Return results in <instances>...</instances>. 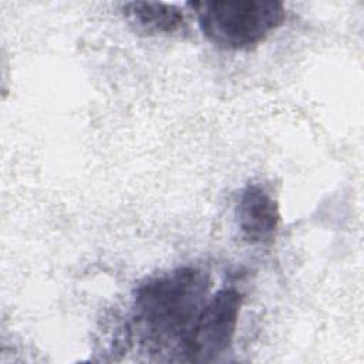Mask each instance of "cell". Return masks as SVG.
Here are the masks:
<instances>
[{"label": "cell", "mask_w": 364, "mask_h": 364, "mask_svg": "<svg viewBox=\"0 0 364 364\" xmlns=\"http://www.w3.org/2000/svg\"><path fill=\"white\" fill-rule=\"evenodd\" d=\"M210 296V277L179 266L145 279L134 290L129 337L158 360L182 361L183 346Z\"/></svg>", "instance_id": "6da1fadb"}, {"label": "cell", "mask_w": 364, "mask_h": 364, "mask_svg": "<svg viewBox=\"0 0 364 364\" xmlns=\"http://www.w3.org/2000/svg\"><path fill=\"white\" fill-rule=\"evenodd\" d=\"M242 303L243 296L233 286L210 294L183 346L182 361L212 363L230 351Z\"/></svg>", "instance_id": "3957f363"}, {"label": "cell", "mask_w": 364, "mask_h": 364, "mask_svg": "<svg viewBox=\"0 0 364 364\" xmlns=\"http://www.w3.org/2000/svg\"><path fill=\"white\" fill-rule=\"evenodd\" d=\"M239 232L249 245H270L279 229L280 210L273 195L260 183H247L235 203Z\"/></svg>", "instance_id": "277c9868"}, {"label": "cell", "mask_w": 364, "mask_h": 364, "mask_svg": "<svg viewBox=\"0 0 364 364\" xmlns=\"http://www.w3.org/2000/svg\"><path fill=\"white\" fill-rule=\"evenodd\" d=\"M124 17L144 34H179L188 31V18L182 7L158 1H129L122 4Z\"/></svg>", "instance_id": "5b68a950"}, {"label": "cell", "mask_w": 364, "mask_h": 364, "mask_svg": "<svg viewBox=\"0 0 364 364\" xmlns=\"http://www.w3.org/2000/svg\"><path fill=\"white\" fill-rule=\"evenodd\" d=\"M203 37L228 51H249L263 43L286 20V7L277 0L188 1Z\"/></svg>", "instance_id": "7a4b0ae2"}]
</instances>
